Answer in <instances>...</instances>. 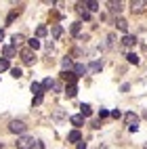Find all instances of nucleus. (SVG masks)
<instances>
[{
  "label": "nucleus",
  "mask_w": 147,
  "mask_h": 149,
  "mask_svg": "<svg viewBox=\"0 0 147 149\" xmlns=\"http://www.w3.org/2000/svg\"><path fill=\"white\" fill-rule=\"evenodd\" d=\"M11 42H13V46L17 48L19 44H21V42H23V36H21V34H15V36L11 38Z\"/></svg>",
  "instance_id": "5701e85b"
},
{
  "label": "nucleus",
  "mask_w": 147,
  "mask_h": 149,
  "mask_svg": "<svg viewBox=\"0 0 147 149\" xmlns=\"http://www.w3.org/2000/svg\"><path fill=\"white\" fill-rule=\"evenodd\" d=\"M126 61H128L130 65H139V57H137L134 53H128L126 55Z\"/></svg>",
  "instance_id": "4be33fe9"
},
{
  "label": "nucleus",
  "mask_w": 147,
  "mask_h": 149,
  "mask_svg": "<svg viewBox=\"0 0 147 149\" xmlns=\"http://www.w3.org/2000/svg\"><path fill=\"white\" fill-rule=\"evenodd\" d=\"M61 67H63V72H70V69L74 67V61H72V57H63V61H61Z\"/></svg>",
  "instance_id": "ddd939ff"
},
{
  "label": "nucleus",
  "mask_w": 147,
  "mask_h": 149,
  "mask_svg": "<svg viewBox=\"0 0 147 149\" xmlns=\"http://www.w3.org/2000/svg\"><path fill=\"white\" fill-rule=\"evenodd\" d=\"M70 120H72V124L76 126V130H78V128H80V126L84 124V118H82V116H72Z\"/></svg>",
  "instance_id": "aec40b11"
},
{
  "label": "nucleus",
  "mask_w": 147,
  "mask_h": 149,
  "mask_svg": "<svg viewBox=\"0 0 147 149\" xmlns=\"http://www.w3.org/2000/svg\"><path fill=\"white\" fill-rule=\"evenodd\" d=\"M27 48L38 51V48H40V40H38V38H29V40H27Z\"/></svg>",
  "instance_id": "6ab92c4d"
},
{
  "label": "nucleus",
  "mask_w": 147,
  "mask_h": 149,
  "mask_svg": "<svg viewBox=\"0 0 147 149\" xmlns=\"http://www.w3.org/2000/svg\"><path fill=\"white\" fill-rule=\"evenodd\" d=\"M124 120H126V124H128V130L130 132H137L139 130V116H137L134 111H128L124 116Z\"/></svg>",
  "instance_id": "f257e3e1"
},
{
  "label": "nucleus",
  "mask_w": 147,
  "mask_h": 149,
  "mask_svg": "<svg viewBox=\"0 0 147 149\" xmlns=\"http://www.w3.org/2000/svg\"><path fill=\"white\" fill-rule=\"evenodd\" d=\"M78 149H86V143H84V141H80V143H78Z\"/></svg>",
  "instance_id": "c9c22d12"
},
{
  "label": "nucleus",
  "mask_w": 147,
  "mask_h": 149,
  "mask_svg": "<svg viewBox=\"0 0 147 149\" xmlns=\"http://www.w3.org/2000/svg\"><path fill=\"white\" fill-rule=\"evenodd\" d=\"M84 8H88V13H95V11H99V2H95V0L84 2Z\"/></svg>",
  "instance_id": "a211bd4d"
},
{
  "label": "nucleus",
  "mask_w": 147,
  "mask_h": 149,
  "mask_svg": "<svg viewBox=\"0 0 147 149\" xmlns=\"http://www.w3.org/2000/svg\"><path fill=\"white\" fill-rule=\"evenodd\" d=\"M107 42H109L107 46H114V44H116V34H109V36H107Z\"/></svg>",
  "instance_id": "c756f323"
},
{
  "label": "nucleus",
  "mask_w": 147,
  "mask_h": 149,
  "mask_svg": "<svg viewBox=\"0 0 147 149\" xmlns=\"http://www.w3.org/2000/svg\"><path fill=\"white\" fill-rule=\"evenodd\" d=\"M134 44H137V36H130V34H126V36L122 38V46L130 48V46H134Z\"/></svg>",
  "instance_id": "6e6552de"
},
{
  "label": "nucleus",
  "mask_w": 147,
  "mask_h": 149,
  "mask_svg": "<svg viewBox=\"0 0 147 149\" xmlns=\"http://www.w3.org/2000/svg\"><path fill=\"white\" fill-rule=\"evenodd\" d=\"M8 130L15 132V134H23V132L27 130V126H25L23 120H11V124H8Z\"/></svg>",
  "instance_id": "7ed1b4c3"
},
{
  "label": "nucleus",
  "mask_w": 147,
  "mask_h": 149,
  "mask_svg": "<svg viewBox=\"0 0 147 149\" xmlns=\"http://www.w3.org/2000/svg\"><path fill=\"white\" fill-rule=\"evenodd\" d=\"M32 149H44V143H42V141H36Z\"/></svg>",
  "instance_id": "2f4dec72"
},
{
  "label": "nucleus",
  "mask_w": 147,
  "mask_h": 149,
  "mask_svg": "<svg viewBox=\"0 0 147 149\" xmlns=\"http://www.w3.org/2000/svg\"><path fill=\"white\" fill-rule=\"evenodd\" d=\"M111 118H116V120H118V118H122V111H120V109H114V111H111Z\"/></svg>",
  "instance_id": "7c9ffc66"
},
{
  "label": "nucleus",
  "mask_w": 147,
  "mask_h": 149,
  "mask_svg": "<svg viewBox=\"0 0 147 149\" xmlns=\"http://www.w3.org/2000/svg\"><path fill=\"white\" fill-rule=\"evenodd\" d=\"M8 67H11V63H8V59H0V72H6Z\"/></svg>",
  "instance_id": "393cba45"
},
{
  "label": "nucleus",
  "mask_w": 147,
  "mask_h": 149,
  "mask_svg": "<svg viewBox=\"0 0 147 149\" xmlns=\"http://www.w3.org/2000/svg\"><path fill=\"white\" fill-rule=\"evenodd\" d=\"M107 6H109V13H111V15H118V17H120V13H122V2H114V0H111V2H107Z\"/></svg>",
  "instance_id": "423d86ee"
},
{
  "label": "nucleus",
  "mask_w": 147,
  "mask_h": 149,
  "mask_svg": "<svg viewBox=\"0 0 147 149\" xmlns=\"http://www.w3.org/2000/svg\"><path fill=\"white\" fill-rule=\"evenodd\" d=\"M116 27L118 29H120V32H128V21H126V19L124 17H116Z\"/></svg>",
  "instance_id": "0eeeda50"
},
{
  "label": "nucleus",
  "mask_w": 147,
  "mask_h": 149,
  "mask_svg": "<svg viewBox=\"0 0 147 149\" xmlns=\"http://www.w3.org/2000/svg\"><path fill=\"white\" fill-rule=\"evenodd\" d=\"M2 55H4V59H11V57L15 55V46H13V44L4 46V48H2Z\"/></svg>",
  "instance_id": "dca6fc26"
},
{
  "label": "nucleus",
  "mask_w": 147,
  "mask_h": 149,
  "mask_svg": "<svg viewBox=\"0 0 147 149\" xmlns=\"http://www.w3.org/2000/svg\"><path fill=\"white\" fill-rule=\"evenodd\" d=\"M34 143H36V139H34V136H25V134H23V136H19V139H17L15 147H17V149H32Z\"/></svg>",
  "instance_id": "f03ea898"
},
{
  "label": "nucleus",
  "mask_w": 147,
  "mask_h": 149,
  "mask_svg": "<svg viewBox=\"0 0 147 149\" xmlns=\"http://www.w3.org/2000/svg\"><path fill=\"white\" fill-rule=\"evenodd\" d=\"M107 116H109V111H107V109H101V111H99V118H101V120H103V118H107Z\"/></svg>",
  "instance_id": "473e14b6"
},
{
  "label": "nucleus",
  "mask_w": 147,
  "mask_h": 149,
  "mask_svg": "<svg viewBox=\"0 0 147 149\" xmlns=\"http://www.w3.org/2000/svg\"><path fill=\"white\" fill-rule=\"evenodd\" d=\"M143 118H145V120H147V109H145V111H143Z\"/></svg>",
  "instance_id": "4c0bfd02"
},
{
  "label": "nucleus",
  "mask_w": 147,
  "mask_h": 149,
  "mask_svg": "<svg viewBox=\"0 0 147 149\" xmlns=\"http://www.w3.org/2000/svg\"><path fill=\"white\" fill-rule=\"evenodd\" d=\"M42 103V97H34V105H40Z\"/></svg>",
  "instance_id": "f704fd0d"
},
{
  "label": "nucleus",
  "mask_w": 147,
  "mask_h": 149,
  "mask_svg": "<svg viewBox=\"0 0 147 149\" xmlns=\"http://www.w3.org/2000/svg\"><path fill=\"white\" fill-rule=\"evenodd\" d=\"M67 141H70V143H80V141H82L80 130H72L70 134H67Z\"/></svg>",
  "instance_id": "9d476101"
},
{
  "label": "nucleus",
  "mask_w": 147,
  "mask_h": 149,
  "mask_svg": "<svg viewBox=\"0 0 147 149\" xmlns=\"http://www.w3.org/2000/svg\"><path fill=\"white\" fill-rule=\"evenodd\" d=\"M143 149H147V143H145V145H143Z\"/></svg>",
  "instance_id": "58836bf2"
},
{
  "label": "nucleus",
  "mask_w": 147,
  "mask_h": 149,
  "mask_svg": "<svg viewBox=\"0 0 147 149\" xmlns=\"http://www.w3.org/2000/svg\"><path fill=\"white\" fill-rule=\"evenodd\" d=\"M36 34H38V38H40V36H44V34H46V27H44V25H38Z\"/></svg>",
  "instance_id": "c85d7f7f"
},
{
  "label": "nucleus",
  "mask_w": 147,
  "mask_h": 149,
  "mask_svg": "<svg viewBox=\"0 0 147 149\" xmlns=\"http://www.w3.org/2000/svg\"><path fill=\"white\" fill-rule=\"evenodd\" d=\"M78 13H80V17H82V19H91V13H88V11H84V8H82V4H80V8H78Z\"/></svg>",
  "instance_id": "bb28decb"
},
{
  "label": "nucleus",
  "mask_w": 147,
  "mask_h": 149,
  "mask_svg": "<svg viewBox=\"0 0 147 149\" xmlns=\"http://www.w3.org/2000/svg\"><path fill=\"white\" fill-rule=\"evenodd\" d=\"M0 149H2V143H0Z\"/></svg>",
  "instance_id": "ea45409f"
},
{
  "label": "nucleus",
  "mask_w": 147,
  "mask_h": 149,
  "mask_svg": "<svg viewBox=\"0 0 147 149\" xmlns=\"http://www.w3.org/2000/svg\"><path fill=\"white\" fill-rule=\"evenodd\" d=\"M2 38H4V32H2V29H0V40H2Z\"/></svg>",
  "instance_id": "e433bc0d"
},
{
  "label": "nucleus",
  "mask_w": 147,
  "mask_h": 149,
  "mask_svg": "<svg viewBox=\"0 0 147 149\" xmlns=\"http://www.w3.org/2000/svg\"><path fill=\"white\" fill-rule=\"evenodd\" d=\"M91 111H93V109H91V105H88V103H82V105H80V116H82V118H88V116H91Z\"/></svg>",
  "instance_id": "f3484780"
},
{
  "label": "nucleus",
  "mask_w": 147,
  "mask_h": 149,
  "mask_svg": "<svg viewBox=\"0 0 147 149\" xmlns=\"http://www.w3.org/2000/svg\"><path fill=\"white\" fill-rule=\"evenodd\" d=\"M32 93H34L36 97H42V95H44V88H42V84H38V82H32Z\"/></svg>",
  "instance_id": "2eb2a0df"
},
{
  "label": "nucleus",
  "mask_w": 147,
  "mask_h": 149,
  "mask_svg": "<svg viewBox=\"0 0 147 149\" xmlns=\"http://www.w3.org/2000/svg\"><path fill=\"white\" fill-rule=\"evenodd\" d=\"M65 95L70 97V99H74V97L78 95V86H76V84H67V86H65Z\"/></svg>",
  "instance_id": "f8f14e48"
},
{
  "label": "nucleus",
  "mask_w": 147,
  "mask_h": 149,
  "mask_svg": "<svg viewBox=\"0 0 147 149\" xmlns=\"http://www.w3.org/2000/svg\"><path fill=\"white\" fill-rule=\"evenodd\" d=\"M145 8H147V2H145V0H132V2H130V11H132V13H143Z\"/></svg>",
  "instance_id": "39448f33"
},
{
  "label": "nucleus",
  "mask_w": 147,
  "mask_h": 149,
  "mask_svg": "<svg viewBox=\"0 0 147 149\" xmlns=\"http://www.w3.org/2000/svg\"><path fill=\"white\" fill-rule=\"evenodd\" d=\"M72 69H74V76H76V78H78V76H84V74L88 72L84 63H74V67H72Z\"/></svg>",
  "instance_id": "1a4fd4ad"
},
{
  "label": "nucleus",
  "mask_w": 147,
  "mask_h": 149,
  "mask_svg": "<svg viewBox=\"0 0 147 149\" xmlns=\"http://www.w3.org/2000/svg\"><path fill=\"white\" fill-rule=\"evenodd\" d=\"M53 91H55V93H61L63 88H61V84H57V82H55V88H53Z\"/></svg>",
  "instance_id": "72a5a7b5"
},
{
  "label": "nucleus",
  "mask_w": 147,
  "mask_h": 149,
  "mask_svg": "<svg viewBox=\"0 0 147 149\" xmlns=\"http://www.w3.org/2000/svg\"><path fill=\"white\" fill-rule=\"evenodd\" d=\"M11 74L13 78H21V67H11Z\"/></svg>",
  "instance_id": "cd10ccee"
},
{
  "label": "nucleus",
  "mask_w": 147,
  "mask_h": 149,
  "mask_svg": "<svg viewBox=\"0 0 147 149\" xmlns=\"http://www.w3.org/2000/svg\"><path fill=\"white\" fill-rule=\"evenodd\" d=\"M61 34H63V27H61V25H53V36H55V38H59Z\"/></svg>",
  "instance_id": "a878e982"
},
{
  "label": "nucleus",
  "mask_w": 147,
  "mask_h": 149,
  "mask_svg": "<svg viewBox=\"0 0 147 149\" xmlns=\"http://www.w3.org/2000/svg\"><path fill=\"white\" fill-rule=\"evenodd\" d=\"M21 61H23V65H32L36 61V55H34L32 48H23L21 51Z\"/></svg>",
  "instance_id": "20e7f679"
},
{
  "label": "nucleus",
  "mask_w": 147,
  "mask_h": 149,
  "mask_svg": "<svg viewBox=\"0 0 147 149\" xmlns=\"http://www.w3.org/2000/svg\"><path fill=\"white\" fill-rule=\"evenodd\" d=\"M86 69H88V72H93V74H97V72H101V69H103V63L101 61H93Z\"/></svg>",
  "instance_id": "4468645a"
},
{
  "label": "nucleus",
  "mask_w": 147,
  "mask_h": 149,
  "mask_svg": "<svg viewBox=\"0 0 147 149\" xmlns=\"http://www.w3.org/2000/svg\"><path fill=\"white\" fill-rule=\"evenodd\" d=\"M61 78L67 84H76V80H78V78L74 76V72H61Z\"/></svg>",
  "instance_id": "9b49d317"
},
{
  "label": "nucleus",
  "mask_w": 147,
  "mask_h": 149,
  "mask_svg": "<svg viewBox=\"0 0 147 149\" xmlns=\"http://www.w3.org/2000/svg\"><path fill=\"white\" fill-rule=\"evenodd\" d=\"M42 88H44V91H46V88H55V80H53V78H46V80L42 82Z\"/></svg>",
  "instance_id": "b1692460"
},
{
  "label": "nucleus",
  "mask_w": 147,
  "mask_h": 149,
  "mask_svg": "<svg viewBox=\"0 0 147 149\" xmlns=\"http://www.w3.org/2000/svg\"><path fill=\"white\" fill-rule=\"evenodd\" d=\"M80 27H82V23H80V21H74V23L70 25V32H72L74 36H78V34H80Z\"/></svg>",
  "instance_id": "412c9836"
}]
</instances>
